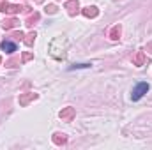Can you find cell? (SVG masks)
<instances>
[{
  "instance_id": "d6986e66",
  "label": "cell",
  "mask_w": 152,
  "mask_h": 150,
  "mask_svg": "<svg viewBox=\"0 0 152 150\" xmlns=\"http://www.w3.org/2000/svg\"><path fill=\"white\" fill-rule=\"evenodd\" d=\"M0 64H2V57H0Z\"/></svg>"
},
{
  "instance_id": "7c38bea8",
  "label": "cell",
  "mask_w": 152,
  "mask_h": 150,
  "mask_svg": "<svg viewBox=\"0 0 152 150\" xmlns=\"http://www.w3.org/2000/svg\"><path fill=\"white\" fill-rule=\"evenodd\" d=\"M133 62H134V66H143V62H145V55H143V51H138L136 53V57L133 58Z\"/></svg>"
},
{
  "instance_id": "ac0fdd59",
  "label": "cell",
  "mask_w": 152,
  "mask_h": 150,
  "mask_svg": "<svg viewBox=\"0 0 152 150\" xmlns=\"http://www.w3.org/2000/svg\"><path fill=\"white\" fill-rule=\"evenodd\" d=\"M81 67H90V64H75L71 69H81Z\"/></svg>"
},
{
  "instance_id": "6da1fadb",
  "label": "cell",
  "mask_w": 152,
  "mask_h": 150,
  "mask_svg": "<svg viewBox=\"0 0 152 150\" xmlns=\"http://www.w3.org/2000/svg\"><path fill=\"white\" fill-rule=\"evenodd\" d=\"M66 46H67L66 39H62V37L53 39V41L50 42V55H51L53 58H57V60L66 58Z\"/></svg>"
},
{
  "instance_id": "30bf717a",
  "label": "cell",
  "mask_w": 152,
  "mask_h": 150,
  "mask_svg": "<svg viewBox=\"0 0 152 150\" xmlns=\"http://www.w3.org/2000/svg\"><path fill=\"white\" fill-rule=\"evenodd\" d=\"M39 18H41V14H39V12L30 14V16L27 18V21H25V25H27V27H34V23H36V21H39Z\"/></svg>"
},
{
  "instance_id": "7a4b0ae2",
  "label": "cell",
  "mask_w": 152,
  "mask_h": 150,
  "mask_svg": "<svg viewBox=\"0 0 152 150\" xmlns=\"http://www.w3.org/2000/svg\"><path fill=\"white\" fill-rule=\"evenodd\" d=\"M149 88H151V87H149V83H138V85H136V87L133 88L131 99H133V101H138L140 97H143V95H145V94L149 92Z\"/></svg>"
},
{
  "instance_id": "2e32d148",
  "label": "cell",
  "mask_w": 152,
  "mask_h": 150,
  "mask_svg": "<svg viewBox=\"0 0 152 150\" xmlns=\"http://www.w3.org/2000/svg\"><path fill=\"white\" fill-rule=\"evenodd\" d=\"M34 58V53H30V51H25L23 53V58H21V62L25 64V62H28V60H32Z\"/></svg>"
},
{
  "instance_id": "277c9868",
  "label": "cell",
  "mask_w": 152,
  "mask_h": 150,
  "mask_svg": "<svg viewBox=\"0 0 152 150\" xmlns=\"http://www.w3.org/2000/svg\"><path fill=\"white\" fill-rule=\"evenodd\" d=\"M58 115H60L62 120H66V122H73V118L76 117V110L75 108H64Z\"/></svg>"
},
{
  "instance_id": "52a82bcc",
  "label": "cell",
  "mask_w": 152,
  "mask_h": 150,
  "mask_svg": "<svg viewBox=\"0 0 152 150\" xmlns=\"http://www.w3.org/2000/svg\"><path fill=\"white\" fill-rule=\"evenodd\" d=\"M81 12H83V16H87V18H96V16L99 14V9L94 7V5H88V7H85Z\"/></svg>"
},
{
  "instance_id": "9a60e30c",
  "label": "cell",
  "mask_w": 152,
  "mask_h": 150,
  "mask_svg": "<svg viewBox=\"0 0 152 150\" xmlns=\"http://www.w3.org/2000/svg\"><path fill=\"white\" fill-rule=\"evenodd\" d=\"M44 11H46L48 14H55V12H57V5H55V4H50V5L44 7Z\"/></svg>"
},
{
  "instance_id": "e0dca14e",
  "label": "cell",
  "mask_w": 152,
  "mask_h": 150,
  "mask_svg": "<svg viewBox=\"0 0 152 150\" xmlns=\"http://www.w3.org/2000/svg\"><path fill=\"white\" fill-rule=\"evenodd\" d=\"M11 37H14V39H20V41H23V39H25V34H23V32L20 30V32H12V36H11Z\"/></svg>"
},
{
  "instance_id": "4fadbf2b",
  "label": "cell",
  "mask_w": 152,
  "mask_h": 150,
  "mask_svg": "<svg viewBox=\"0 0 152 150\" xmlns=\"http://www.w3.org/2000/svg\"><path fill=\"white\" fill-rule=\"evenodd\" d=\"M118 37H120V25H115V27H112V30H110V39L112 41H117Z\"/></svg>"
},
{
  "instance_id": "8992f818",
  "label": "cell",
  "mask_w": 152,
  "mask_h": 150,
  "mask_svg": "<svg viewBox=\"0 0 152 150\" xmlns=\"http://www.w3.org/2000/svg\"><path fill=\"white\" fill-rule=\"evenodd\" d=\"M34 99H37V94H34V92H28V94H23V95H20V104L21 106H27L30 101H34Z\"/></svg>"
},
{
  "instance_id": "3957f363",
  "label": "cell",
  "mask_w": 152,
  "mask_h": 150,
  "mask_svg": "<svg viewBox=\"0 0 152 150\" xmlns=\"http://www.w3.org/2000/svg\"><path fill=\"white\" fill-rule=\"evenodd\" d=\"M0 11L7 12V14H18L20 11H27V7H20V5H9L7 2L0 0Z\"/></svg>"
},
{
  "instance_id": "ba28073f",
  "label": "cell",
  "mask_w": 152,
  "mask_h": 150,
  "mask_svg": "<svg viewBox=\"0 0 152 150\" xmlns=\"http://www.w3.org/2000/svg\"><path fill=\"white\" fill-rule=\"evenodd\" d=\"M78 7H80L78 0H69V2H66V9L69 11V14H71V16H75L76 12H78Z\"/></svg>"
},
{
  "instance_id": "9c48e42d",
  "label": "cell",
  "mask_w": 152,
  "mask_h": 150,
  "mask_svg": "<svg viewBox=\"0 0 152 150\" xmlns=\"http://www.w3.org/2000/svg\"><path fill=\"white\" fill-rule=\"evenodd\" d=\"M0 48H2L5 53H14V51H16V44L11 42V41H4V42L0 44Z\"/></svg>"
},
{
  "instance_id": "5b68a950",
  "label": "cell",
  "mask_w": 152,
  "mask_h": 150,
  "mask_svg": "<svg viewBox=\"0 0 152 150\" xmlns=\"http://www.w3.org/2000/svg\"><path fill=\"white\" fill-rule=\"evenodd\" d=\"M18 25H20V20H18V18H7V20L2 21L4 30H11V28H14V27H18Z\"/></svg>"
},
{
  "instance_id": "8fae6325",
  "label": "cell",
  "mask_w": 152,
  "mask_h": 150,
  "mask_svg": "<svg viewBox=\"0 0 152 150\" xmlns=\"http://www.w3.org/2000/svg\"><path fill=\"white\" fill-rule=\"evenodd\" d=\"M67 141V138H66V134H60V133H57V134H53V143L55 145H64Z\"/></svg>"
},
{
  "instance_id": "5bb4252c",
  "label": "cell",
  "mask_w": 152,
  "mask_h": 150,
  "mask_svg": "<svg viewBox=\"0 0 152 150\" xmlns=\"http://www.w3.org/2000/svg\"><path fill=\"white\" fill-rule=\"evenodd\" d=\"M36 37H37V36H36V32H30L28 36H25V39H23V42H25L27 46H32V44L36 42Z\"/></svg>"
}]
</instances>
